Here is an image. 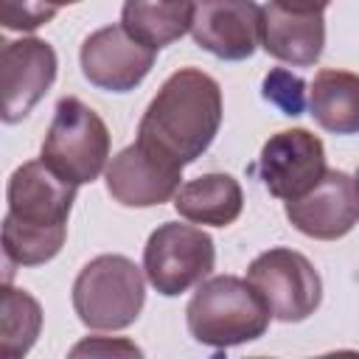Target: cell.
Returning <instances> with one entry per match:
<instances>
[{
	"instance_id": "obj_1",
	"label": "cell",
	"mask_w": 359,
	"mask_h": 359,
	"mask_svg": "<svg viewBox=\"0 0 359 359\" xmlns=\"http://www.w3.org/2000/svg\"><path fill=\"white\" fill-rule=\"evenodd\" d=\"M222 126V90L196 67L171 73L137 123V146L185 168L208 151Z\"/></svg>"
},
{
	"instance_id": "obj_2",
	"label": "cell",
	"mask_w": 359,
	"mask_h": 359,
	"mask_svg": "<svg viewBox=\"0 0 359 359\" xmlns=\"http://www.w3.org/2000/svg\"><path fill=\"white\" fill-rule=\"evenodd\" d=\"M269 317L261 294L236 275H213L202 280L185 309L191 337L210 348H233L264 337Z\"/></svg>"
},
{
	"instance_id": "obj_3",
	"label": "cell",
	"mask_w": 359,
	"mask_h": 359,
	"mask_svg": "<svg viewBox=\"0 0 359 359\" xmlns=\"http://www.w3.org/2000/svg\"><path fill=\"white\" fill-rule=\"evenodd\" d=\"M146 280L126 255H98L73 280V309L93 331H121L140 317Z\"/></svg>"
},
{
	"instance_id": "obj_4",
	"label": "cell",
	"mask_w": 359,
	"mask_h": 359,
	"mask_svg": "<svg viewBox=\"0 0 359 359\" xmlns=\"http://www.w3.org/2000/svg\"><path fill=\"white\" fill-rule=\"evenodd\" d=\"M109 157V129L95 109L67 95L59 98L42 140V163L70 185L98 180Z\"/></svg>"
},
{
	"instance_id": "obj_5",
	"label": "cell",
	"mask_w": 359,
	"mask_h": 359,
	"mask_svg": "<svg viewBox=\"0 0 359 359\" xmlns=\"http://www.w3.org/2000/svg\"><path fill=\"white\" fill-rule=\"evenodd\" d=\"M216 264L213 238L194 224L165 222L143 247V272L163 297H177L202 283Z\"/></svg>"
},
{
	"instance_id": "obj_6",
	"label": "cell",
	"mask_w": 359,
	"mask_h": 359,
	"mask_svg": "<svg viewBox=\"0 0 359 359\" xmlns=\"http://www.w3.org/2000/svg\"><path fill=\"white\" fill-rule=\"evenodd\" d=\"M247 283L261 294L269 314L280 323L306 320L323 300L320 272L303 252L292 247H272L252 258Z\"/></svg>"
},
{
	"instance_id": "obj_7",
	"label": "cell",
	"mask_w": 359,
	"mask_h": 359,
	"mask_svg": "<svg viewBox=\"0 0 359 359\" xmlns=\"http://www.w3.org/2000/svg\"><path fill=\"white\" fill-rule=\"evenodd\" d=\"M325 171V146L309 129H283L272 135L258 157V177L264 188L283 202L306 196Z\"/></svg>"
},
{
	"instance_id": "obj_8",
	"label": "cell",
	"mask_w": 359,
	"mask_h": 359,
	"mask_svg": "<svg viewBox=\"0 0 359 359\" xmlns=\"http://www.w3.org/2000/svg\"><path fill=\"white\" fill-rule=\"evenodd\" d=\"M154 56L157 50L137 42L123 25H104L93 31L79 50L84 79L109 93L135 90L154 67Z\"/></svg>"
},
{
	"instance_id": "obj_9",
	"label": "cell",
	"mask_w": 359,
	"mask_h": 359,
	"mask_svg": "<svg viewBox=\"0 0 359 359\" xmlns=\"http://www.w3.org/2000/svg\"><path fill=\"white\" fill-rule=\"evenodd\" d=\"M56 50L36 36L8 39L0 48V95L3 121H22L56 79Z\"/></svg>"
},
{
	"instance_id": "obj_10",
	"label": "cell",
	"mask_w": 359,
	"mask_h": 359,
	"mask_svg": "<svg viewBox=\"0 0 359 359\" xmlns=\"http://www.w3.org/2000/svg\"><path fill=\"white\" fill-rule=\"evenodd\" d=\"M286 219L309 238L334 241L359 224V185L345 171L328 168L325 177L300 199L286 202Z\"/></svg>"
},
{
	"instance_id": "obj_11",
	"label": "cell",
	"mask_w": 359,
	"mask_h": 359,
	"mask_svg": "<svg viewBox=\"0 0 359 359\" xmlns=\"http://www.w3.org/2000/svg\"><path fill=\"white\" fill-rule=\"evenodd\" d=\"M6 202V216H11L17 224L56 230L67 227V216L76 202V185L56 177L42 160H28L8 177Z\"/></svg>"
},
{
	"instance_id": "obj_12",
	"label": "cell",
	"mask_w": 359,
	"mask_h": 359,
	"mask_svg": "<svg viewBox=\"0 0 359 359\" xmlns=\"http://www.w3.org/2000/svg\"><path fill=\"white\" fill-rule=\"evenodd\" d=\"M261 48L278 62L311 67L325 48V6H261Z\"/></svg>"
},
{
	"instance_id": "obj_13",
	"label": "cell",
	"mask_w": 359,
	"mask_h": 359,
	"mask_svg": "<svg viewBox=\"0 0 359 359\" xmlns=\"http://www.w3.org/2000/svg\"><path fill=\"white\" fill-rule=\"evenodd\" d=\"M180 180L182 168L165 163L137 143L118 151L104 171L109 196L126 208H154L174 199L182 188Z\"/></svg>"
},
{
	"instance_id": "obj_14",
	"label": "cell",
	"mask_w": 359,
	"mask_h": 359,
	"mask_svg": "<svg viewBox=\"0 0 359 359\" xmlns=\"http://www.w3.org/2000/svg\"><path fill=\"white\" fill-rule=\"evenodd\" d=\"M191 36L202 50L219 59H250L261 42V6L250 0L196 3Z\"/></svg>"
},
{
	"instance_id": "obj_15",
	"label": "cell",
	"mask_w": 359,
	"mask_h": 359,
	"mask_svg": "<svg viewBox=\"0 0 359 359\" xmlns=\"http://www.w3.org/2000/svg\"><path fill=\"white\" fill-rule=\"evenodd\" d=\"M174 208L182 219L208 227H227L241 216L244 194L230 174H202L188 180L174 196Z\"/></svg>"
},
{
	"instance_id": "obj_16",
	"label": "cell",
	"mask_w": 359,
	"mask_h": 359,
	"mask_svg": "<svg viewBox=\"0 0 359 359\" xmlns=\"http://www.w3.org/2000/svg\"><path fill=\"white\" fill-rule=\"evenodd\" d=\"M311 118L334 135H359V73L320 70L309 90Z\"/></svg>"
},
{
	"instance_id": "obj_17",
	"label": "cell",
	"mask_w": 359,
	"mask_h": 359,
	"mask_svg": "<svg viewBox=\"0 0 359 359\" xmlns=\"http://www.w3.org/2000/svg\"><path fill=\"white\" fill-rule=\"evenodd\" d=\"M196 3H143L132 0L121 8V25L143 45L160 50L191 31Z\"/></svg>"
},
{
	"instance_id": "obj_18",
	"label": "cell",
	"mask_w": 359,
	"mask_h": 359,
	"mask_svg": "<svg viewBox=\"0 0 359 359\" xmlns=\"http://www.w3.org/2000/svg\"><path fill=\"white\" fill-rule=\"evenodd\" d=\"M42 328V306L22 289L3 286L0 300V359H22Z\"/></svg>"
},
{
	"instance_id": "obj_19",
	"label": "cell",
	"mask_w": 359,
	"mask_h": 359,
	"mask_svg": "<svg viewBox=\"0 0 359 359\" xmlns=\"http://www.w3.org/2000/svg\"><path fill=\"white\" fill-rule=\"evenodd\" d=\"M65 238H67V227L39 230V227H22L11 216L3 219V255L11 266H39L56 258Z\"/></svg>"
},
{
	"instance_id": "obj_20",
	"label": "cell",
	"mask_w": 359,
	"mask_h": 359,
	"mask_svg": "<svg viewBox=\"0 0 359 359\" xmlns=\"http://www.w3.org/2000/svg\"><path fill=\"white\" fill-rule=\"evenodd\" d=\"M264 98L269 104L280 107L283 115L294 118V115H303V109H306V84H303V79L278 67L264 79Z\"/></svg>"
},
{
	"instance_id": "obj_21",
	"label": "cell",
	"mask_w": 359,
	"mask_h": 359,
	"mask_svg": "<svg viewBox=\"0 0 359 359\" xmlns=\"http://www.w3.org/2000/svg\"><path fill=\"white\" fill-rule=\"evenodd\" d=\"M65 359H146L140 345L126 337H84L79 339Z\"/></svg>"
},
{
	"instance_id": "obj_22",
	"label": "cell",
	"mask_w": 359,
	"mask_h": 359,
	"mask_svg": "<svg viewBox=\"0 0 359 359\" xmlns=\"http://www.w3.org/2000/svg\"><path fill=\"white\" fill-rule=\"evenodd\" d=\"M59 8L42 3H0V20L11 31H34L45 25Z\"/></svg>"
},
{
	"instance_id": "obj_23",
	"label": "cell",
	"mask_w": 359,
	"mask_h": 359,
	"mask_svg": "<svg viewBox=\"0 0 359 359\" xmlns=\"http://www.w3.org/2000/svg\"><path fill=\"white\" fill-rule=\"evenodd\" d=\"M314 359H359V351H331V353H323Z\"/></svg>"
},
{
	"instance_id": "obj_24",
	"label": "cell",
	"mask_w": 359,
	"mask_h": 359,
	"mask_svg": "<svg viewBox=\"0 0 359 359\" xmlns=\"http://www.w3.org/2000/svg\"><path fill=\"white\" fill-rule=\"evenodd\" d=\"M250 359H269V356H250Z\"/></svg>"
},
{
	"instance_id": "obj_25",
	"label": "cell",
	"mask_w": 359,
	"mask_h": 359,
	"mask_svg": "<svg viewBox=\"0 0 359 359\" xmlns=\"http://www.w3.org/2000/svg\"><path fill=\"white\" fill-rule=\"evenodd\" d=\"M356 185H359V171H356Z\"/></svg>"
}]
</instances>
